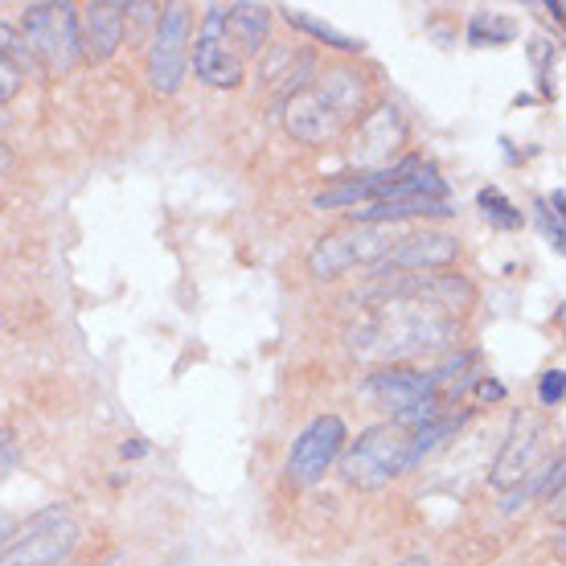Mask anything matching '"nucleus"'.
<instances>
[{
	"instance_id": "dca6fc26",
	"label": "nucleus",
	"mask_w": 566,
	"mask_h": 566,
	"mask_svg": "<svg viewBox=\"0 0 566 566\" xmlns=\"http://www.w3.org/2000/svg\"><path fill=\"white\" fill-rule=\"evenodd\" d=\"M78 29H83V54L91 57V62H107V57L124 45L128 4H124V0H95V4L83 9Z\"/></svg>"
},
{
	"instance_id": "4468645a",
	"label": "nucleus",
	"mask_w": 566,
	"mask_h": 566,
	"mask_svg": "<svg viewBox=\"0 0 566 566\" xmlns=\"http://www.w3.org/2000/svg\"><path fill=\"white\" fill-rule=\"evenodd\" d=\"M402 144H407V115H402V107H398V103H378L374 112L361 115L349 156H354L366 172H374V169H386L390 156H395Z\"/></svg>"
},
{
	"instance_id": "c85d7f7f",
	"label": "nucleus",
	"mask_w": 566,
	"mask_h": 566,
	"mask_svg": "<svg viewBox=\"0 0 566 566\" xmlns=\"http://www.w3.org/2000/svg\"><path fill=\"white\" fill-rule=\"evenodd\" d=\"M13 169V153H9V144H0V177Z\"/></svg>"
},
{
	"instance_id": "1a4fd4ad",
	"label": "nucleus",
	"mask_w": 566,
	"mask_h": 566,
	"mask_svg": "<svg viewBox=\"0 0 566 566\" xmlns=\"http://www.w3.org/2000/svg\"><path fill=\"white\" fill-rule=\"evenodd\" d=\"M423 156H402L395 165L357 177H340L333 189L312 198V210H340V206H374V201L415 198V177L423 172Z\"/></svg>"
},
{
	"instance_id": "7ed1b4c3",
	"label": "nucleus",
	"mask_w": 566,
	"mask_h": 566,
	"mask_svg": "<svg viewBox=\"0 0 566 566\" xmlns=\"http://www.w3.org/2000/svg\"><path fill=\"white\" fill-rule=\"evenodd\" d=\"M268 4H210L193 42V74L206 86H239L247 78V62L268 42Z\"/></svg>"
},
{
	"instance_id": "6e6552de",
	"label": "nucleus",
	"mask_w": 566,
	"mask_h": 566,
	"mask_svg": "<svg viewBox=\"0 0 566 566\" xmlns=\"http://www.w3.org/2000/svg\"><path fill=\"white\" fill-rule=\"evenodd\" d=\"M398 247L395 227H349L333 230L325 239H316L308 255V271L316 280H337L345 271L361 268V263H382L390 251Z\"/></svg>"
},
{
	"instance_id": "412c9836",
	"label": "nucleus",
	"mask_w": 566,
	"mask_h": 566,
	"mask_svg": "<svg viewBox=\"0 0 566 566\" xmlns=\"http://www.w3.org/2000/svg\"><path fill=\"white\" fill-rule=\"evenodd\" d=\"M563 398H566V369H546L542 374V382H538V402L542 407H563Z\"/></svg>"
},
{
	"instance_id": "c756f323",
	"label": "nucleus",
	"mask_w": 566,
	"mask_h": 566,
	"mask_svg": "<svg viewBox=\"0 0 566 566\" xmlns=\"http://www.w3.org/2000/svg\"><path fill=\"white\" fill-rule=\"evenodd\" d=\"M402 566H427V558H411V563H402Z\"/></svg>"
},
{
	"instance_id": "b1692460",
	"label": "nucleus",
	"mask_w": 566,
	"mask_h": 566,
	"mask_svg": "<svg viewBox=\"0 0 566 566\" xmlns=\"http://www.w3.org/2000/svg\"><path fill=\"white\" fill-rule=\"evenodd\" d=\"M472 390H476V398H484V402H501V398H505V386L496 382V378H489V374H484V378L472 386Z\"/></svg>"
},
{
	"instance_id": "5701e85b",
	"label": "nucleus",
	"mask_w": 566,
	"mask_h": 566,
	"mask_svg": "<svg viewBox=\"0 0 566 566\" xmlns=\"http://www.w3.org/2000/svg\"><path fill=\"white\" fill-rule=\"evenodd\" d=\"M17 91H21V74H17L13 66H4V62H0V107L13 99Z\"/></svg>"
},
{
	"instance_id": "0eeeda50",
	"label": "nucleus",
	"mask_w": 566,
	"mask_h": 566,
	"mask_svg": "<svg viewBox=\"0 0 566 566\" xmlns=\"http://www.w3.org/2000/svg\"><path fill=\"white\" fill-rule=\"evenodd\" d=\"M78 546V522L66 505L33 513L0 551V566H62Z\"/></svg>"
},
{
	"instance_id": "f257e3e1",
	"label": "nucleus",
	"mask_w": 566,
	"mask_h": 566,
	"mask_svg": "<svg viewBox=\"0 0 566 566\" xmlns=\"http://www.w3.org/2000/svg\"><path fill=\"white\" fill-rule=\"evenodd\" d=\"M455 316L419 300H369L349 328V349L366 361H411L455 345Z\"/></svg>"
},
{
	"instance_id": "6ab92c4d",
	"label": "nucleus",
	"mask_w": 566,
	"mask_h": 566,
	"mask_svg": "<svg viewBox=\"0 0 566 566\" xmlns=\"http://www.w3.org/2000/svg\"><path fill=\"white\" fill-rule=\"evenodd\" d=\"M476 206H481V213L489 218V227L493 230H522L525 227V213L517 210L496 185H484L481 193H476Z\"/></svg>"
},
{
	"instance_id": "f3484780",
	"label": "nucleus",
	"mask_w": 566,
	"mask_h": 566,
	"mask_svg": "<svg viewBox=\"0 0 566 566\" xmlns=\"http://www.w3.org/2000/svg\"><path fill=\"white\" fill-rule=\"evenodd\" d=\"M280 13H283V21H287V25L304 29L308 38H316V42L328 45V50H340V54H361V50H366V42H361V38H349V33H340V29L325 25V21H316V17L304 13V9H280Z\"/></svg>"
},
{
	"instance_id": "cd10ccee",
	"label": "nucleus",
	"mask_w": 566,
	"mask_h": 566,
	"mask_svg": "<svg viewBox=\"0 0 566 566\" xmlns=\"http://www.w3.org/2000/svg\"><path fill=\"white\" fill-rule=\"evenodd\" d=\"M542 9H546V13H551L554 21H563V13H566V4H563V0H546Z\"/></svg>"
},
{
	"instance_id": "4be33fe9",
	"label": "nucleus",
	"mask_w": 566,
	"mask_h": 566,
	"mask_svg": "<svg viewBox=\"0 0 566 566\" xmlns=\"http://www.w3.org/2000/svg\"><path fill=\"white\" fill-rule=\"evenodd\" d=\"M538 218H542V230H546V239H551V247L563 255L566 251V230H563V218L546 206V201H538Z\"/></svg>"
},
{
	"instance_id": "bb28decb",
	"label": "nucleus",
	"mask_w": 566,
	"mask_h": 566,
	"mask_svg": "<svg viewBox=\"0 0 566 566\" xmlns=\"http://www.w3.org/2000/svg\"><path fill=\"white\" fill-rule=\"evenodd\" d=\"M148 452V443H144V439H132V443H124V448H119V455H124V460H136V455H144Z\"/></svg>"
},
{
	"instance_id": "20e7f679",
	"label": "nucleus",
	"mask_w": 566,
	"mask_h": 566,
	"mask_svg": "<svg viewBox=\"0 0 566 566\" xmlns=\"http://www.w3.org/2000/svg\"><path fill=\"white\" fill-rule=\"evenodd\" d=\"M415 452H411V431H402L395 423L366 427L361 436L340 452V476L354 489H382L395 476L411 472Z\"/></svg>"
},
{
	"instance_id": "a878e982",
	"label": "nucleus",
	"mask_w": 566,
	"mask_h": 566,
	"mask_svg": "<svg viewBox=\"0 0 566 566\" xmlns=\"http://www.w3.org/2000/svg\"><path fill=\"white\" fill-rule=\"evenodd\" d=\"M17 534V525H13V517H9V513L0 510V551H4V542L13 538Z\"/></svg>"
},
{
	"instance_id": "f8f14e48",
	"label": "nucleus",
	"mask_w": 566,
	"mask_h": 566,
	"mask_svg": "<svg viewBox=\"0 0 566 566\" xmlns=\"http://www.w3.org/2000/svg\"><path fill=\"white\" fill-rule=\"evenodd\" d=\"M546 443H551L546 419L534 411H517L510 423V436H505V448H501L493 472H489V481H493L501 493H510L513 484L530 481V476L538 472L542 455H546Z\"/></svg>"
},
{
	"instance_id": "2eb2a0df",
	"label": "nucleus",
	"mask_w": 566,
	"mask_h": 566,
	"mask_svg": "<svg viewBox=\"0 0 566 566\" xmlns=\"http://www.w3.org/2000/svg\"><path fill=\"white\" fill-rule=\"evenodd\" d=\"M460 259V239L455 234H439L423 230L411 239H398V247L374 268V280H390V275H411V271H439Z\"/></svg>"
},
{
	"instance_id": "9b49d317",
	"label": "nucleus",
	"mask_w": 566,
	"mask_h": 566,
	"mask_svg": "<svg viewBox=\"0 0 566 566\" xmlns=\"http://www.w3.org/2000/svg\"><path fill=\"white\" fill-rule=\"evenodd\" d=\"M189 71V9L165 4L148 45V86L160 95H177Z\"/></svg>"
},
{
	"instance_id": "39448f33",
	"label": "nucleus",
	"mask_w": 566,
	"mask_h": 566,
	"mask_svg": "<svg viewBox=\"0 0 566 566\" xmlns=\"http://www.w3.org/2000/svg\"><path fill=\"white\" fill-rule=\"evenodd\" d=\"M361 395L378 398L382 407H390V423L402 427V431H419L423 423H436L439 415H448V402L436 395L431 374L411 366L374 369L361 382Z\"/></svg>"
},
{
	"instance_id": "ddd939ff",
	"label": "nucleus",
	"mask_w": 566,
	"mask_h": 566,
	"mask_svg": "<svg viewBox=\"0 0 566 566\" xmlns=\"http://www.w3.org/2000/svg\"><path fill=\"white\" fill-rule=\"evenodd\" d=\"M366 300H419V304H431V308L455 312V308H472L476 304V287L464 280V275H448V271H415V275H390V280H378L366 292Z\"/></svg>"
},
{
	"instance_id": "aec40b11",
	"label": "nucleus",
	"mask_w": 566,
	"mask_h": 566,
	"mask_svg": "<svg viewBox=\"0 0 566 566\" xmlns=\"http://www.w3.org/2000/svg\"><path fill=\"white\" fill-rule=\"evenodd\" d=\"M0 62H4V66H13L21 78L33 74V71H42V66H38V57H33V50H29V42L21 38V29L9 25V21H0Z\"/></svg>"
},
{
	"instance_id": "9d476101",
	"label": "nucleus",
	"mask_w": 566,
	"mask_h": 566,
	"mask_svg": "<svg viewBox=\"0 0 566 566\" xmlns=\"http://www.w3.org/2000/svg\"><path fill=\"white\" fill-rule=\"evenodd\" d=\"M345 439H349V427L340 415H321V419H312L300 439L292 443V452H287V481L296 484V489H312V484L325 481V472L340 460L345 452Z\"/></svg>"
},
{
	"instance_id": "a211bd4d",
	"label": "nucleus",
	"mask_w": 566,
	"mask_h": 566,
	"mask_svg": "<svg viewBox=\"0 0 566 566\" xmlns=\"http://www.w3.org/2000/svg\"><path fill=\"white\" fill-rule=\"evenodd\" d=\"M517 38V21L505 13H493V9H481L468 21V42L472 45H510Z\"/></svg>"
},
{
	"instance_id": "393cba45",
	"label": "nucleus",
	"mask_w": 566,
	"mask_h": 566,
	"mask_svg": "<svg viewBox=\"0 0 566 566\" xmlns=\"http://www.w3.org/2000/svg\"><path fill=\"white\" fill-rule=\"evenodd\" d=\"M17 464H21V455H17L13 448H0V481H4V476H9Z\"/></svg>"
},
{
	"instance_id": "f03ea898",
	"label": "nucleus",
	"mask_w": 566,
	"mask_h": 566,
	"mask_svg": "<svg viewBox=\"0 0 566 566\" xmlns=\"http://www.w3.org/2000/svg\"><path fill=\"white\" fill-rule=\"evenodd\" d=\"M369 103V78L354 66H325L296 95L283 99V128L300 144H328L361 124Z\"/></svg>"
},
{
	"instance_id": "423d86ee",
	"label": "nucleus",
	"mask_w": 566,
	"mask_h": 566,
	"mask_svg": "<svg viewBox=\"0 0 566 566\" xmlns=\"http://www.w3.org/2000/svg\"><path fill=\"white\" fill-rule=\"evenodd\" d=\"M21 38L29 42L38 66L45 74L71 71L74 62L83 57V29H78V9L74 4H57V0H42L29 4L21 17Z\"/></svg>"
}]
</instances>
